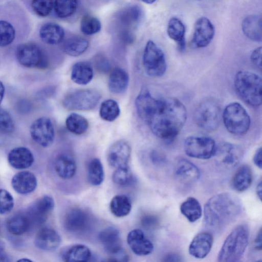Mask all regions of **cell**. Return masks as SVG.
Masks as SVG:
<instances>
[{
	"label": "cell",
	"instance_id": "17",
	"mask_svg": "<svg viewBox=\"0 0 262 262\" xmlns=\"http://www.w3.org/2000/svg\"><path fill=\"white\" fill-rule=\"evenodd\" d=\"M89 223L88 214L82 209L73 208L66 213L63 221L65 229L72 233L83 231Z\"/></svg>",
	"mask_w": 262,
	"mask_h": 262
},
{
	"label": "cell",
	"instance_id": "5",
	"mask_svg": "<svg viewBox=\"0 0 262 262\" xmlns=\"http://www.w3.org/2000/svg\"><path fill=\"white\" fill-rule=\"evenodd\" d=\"M222 118L226 129L233 135H243L249 129L250 117L245 108L238 102L228 104L224 110Z\"/></svg>",
	"mask_w": 262,
	"mask_h": 262
},
{
	"label": "cell",
	"instance_id": "36",
	"mask_svg": "<svg viewBox=\"0 0 262 262\" xmlns=\"http://www.w3.org/2000/svg\"><path fill=\"white\" fill-rule=\"evenodd\" d=\"M182 214L190 222L198 220L202 213V207L195 198L189 197L183 202L180 206Z\"/></svg>",
	"mask_w": 262,
	"mask_h": 262
},
{
	"label": "cell",
	"instance_id": "44",
	"mask_svg": "<svg viewBox=\"0 0 262 262\" xmlns=\"http://www.w3.org/2000/svg\"><path fill=\"white\" fill-rule=\"evenodd\" d=\"M133 173L128 166L116 168L112 176L114 183L121 186L129 184L133 181Z\"/></svg>",
	"mask_w": 262,
	"mask_h": 262
},
{
	"label": "cell",
	"instance_id": "7",
	"mask_svg": "<svg viewBox=\"0 0 262 262\" xmlns=\"http://www.w3.org/2000/svg\"><path fill=\"white\" fill-rule=\"evenodd\" d=\"M142 62L147 75L158 77L166 70V62L163 51L152 40H148L144 49Z\"/></svg>",
	"mask_w": 262,
	"mask_h": 262
},
{
	"label": "cell",
	"instance_id": "54",
	"mask_svg": "<svg viewBox=\"0 0 262 262\" xmlns=\"http://www.w3.org/2000/svg\"><path fill=\"white\" fill-rule=\"evenodd\" d=\"M163 260L165 261H181L182 259L178 254L170 253L166 255Z\"/></svg>",
	"mask_w": 262,
	"mask_h": 262
},
{
	"label": "cell",
	"instance_id": "12",
	"mask_svg": "<svg viewBox=\"0 0 262 262\" xmlns=\"http://www.w3.org/2000/svg\"><path fill=\"white\" fill-rule=\"evenodd\" d=\"M30 133L32 139L42 147H48L54 142V128L48 118L42 117L36 119L30 126Z\"/></svg>",
	"mask_w": 262,
	"mask_h": 262
},
{
	"label": "cell",
	"instance_id": "38",
	"mask_svg": "<svg viewBox=\"0 0 262 262\" xmlns=\"http://www.w3.org/2000/svg\"><path fill=\"white\" fill-rule=\"evenodd\" d=\"M66 125L71 133L80 135L84 134L89 128V122L83 116L76 114H70L66 120Z\"/></svg>",
	"mask_w": 262,
	"mask_h": 262
},
{
	"label": "cell",
	"instance_id": "1",
	"mask_svg": "<svg viewBox=\"0 0 262 262\" xmlns=\"http://www.w3.org/2000/svg\"><path fill=\"white\" fill-rule=\"evenodd\" d=\"M187 119L184 105L173 97L159 99L157 108L147 124L157 137L167 141L173 140Z\"/></svg>",
	"mask_w": 262,
	"mask_h": 262
},
{
	"label": "cell",
	"instance_id": "37",
	"mask_svg": "<svg viewBox=\"0 0 262 262\" xmlns=\"http://www.w3.org/2000/svg\"><path fill=\"white\" fill-rule=\"evenodd\" d=\"M142 16V11L137 6H130L121 11L118 16L119 21L124 27L130 28L137 25Z\"/></svg>",
	"mask_w": 262,
	"mask_h": 262
},
{
	"label": "cell",
	"instance_id": "21",
	"mask_svg": "<svg viewBox=\"0 0 262 262\" xmlns=\"http://www.w3.org/2000/svg\"><path fill=\"white\" fill-rule=\"evenodd\" d=\"M213 236L208 232L198 234L189 247V253L196 258H203L209 253L213 244Z\"/></svg>",
	"mask_w": 262,
	"mask_h": 262
},
{
	"label": "cell",
	"instance_id": "6",
	"mask_svg": "<svg viewBox=\"0 0 262 262\" xmlns=\"http://www.w3.org/2000/svg\"><path fill=\"white\" fill-rule=\"evenodd\" d=\"M194 119L201 128L207 131L214 130L219 127L221 119L220 107L214 100H204L195 109Z\"/></svg>",
	"mask_w": 262,
	"mask_h": 262
},
{
	"label": "cell",
	"instance_id": "55",
	"mask_svg": "<svg viewBox=\"0 0 262 262\" xmlns=\"http://www.w3.org/2000/svg\"><path fill=\"white\" fill-rule=\"evenodd\" d=\"M261 181L260 180L257 185L256 189L257 195L260 200L261 199Z\"/></svg>",
	"mask_w": 262,
	"mask_h": 262
},
{
	"label": "cell",
	"instance_id": "24",
	"mask_svg": "<svg viewBox=\"0 0 262 262\" xmlns=\"http://www.w3.org/2000/svg\"><path fill=\"white\" fill-rule=\"evenodd\" d=\"M8 160L12 167L17 169H23L32 165L34 162V156L28 148L17 147L9 152Z\"/></svg>",
	"mask_w": 262,
	"mask_h": 262
},
{
	"label": "cell",
	"instance_id": "4",
	"mask_svg": "<svg viewBox=\"0 0 262 262\" xmlns=\"http://www.w3.org/2000/svg\"><path fill=\"white\" fill-rule=\"evenodd\" d=\"M249 228L245 224L236 226L225 240L217 256L219 262H236L243 256L248 244Z\"/></svg>",
	"mask_w": 262,
	"mask_h": 262
},
{
	"label": "cell",
	"instance_id": "13",
	"mask_svg": "<svg viewBox=\"0 0 262 262\" xmlns=\"http://www.w3.org/2000/svg\"><path fill=\"white\" fill-rule=\"evenodd\" d=\"M131 153V146L128 141L123 139L117 140L108 149V163L115 168L127 166Z\"/></svg>",
	"mask_w": 262,
	"mask_h": 262
},
{
	"label": "cell",
	"instance_id": "46",
	"mask_svg": "<svg viewBox=\"0 0 262 262\" xmlns=\"http://www.w3.org/2000/svg\"><path fill=\"white\" fill-rule=\"evenodd\" d=\"M14 199L11 194L3 189H0V214L10 212L14 207Z\"/></svg>",
	"mask_w": 262,
	"mask_h": 262
},
{
	"label": "cell",
	"instance_id": "49",
	"mask_svg": "<svg viewBox=\"0 0 262 262\" xmlns=\"http://www.w3.org/2000/svg\"><path fill=\"white\" fill-rule=\"evenodd\" d=\"M262 49L261 47L254 49L251 55V61L257 69H261Z\"/></svg>",
	"mask_w": 262,
	"mask_h": 262
},
{
	"label": "cell",
	"instance_id": "14",
	"mask_svg": "<svg viewBox=\"0 0 262 262\" xmlns=\"http://www.w3.org/2000/svg\"><path fill=\"white\" fill-rule=\"evenodd\" d=\"M159 99L154 98L148 89L143 87L135 100V107L139 117L146 123L155 112Z\"/></svg>",
	"mask_w": 262,
	"mask_h": 262
},
{
	"label": "cell",
	"instance_id": "57",
	"mask_svg": "<svg viewBox=\"0 0 262 262\" xmlns=\"http://www.w3.org/2000/svg\"><path fill=\"white\" fill-rule=\"evenodd\" d=\"M143 2L148 4H151L154 3L156 0H141Z\"/></svg>",
	"mask_w": 262,
	"mask_h": 262
},
{
	"label": "cell",
	"instance_id": "18",
	"mask_svg": "<svg viewBox=\"0 0 262 262\" xmlns=\"http://www.w3.org/2000/svg\"><path fill=\"white\" fill-rule=\"evenodd\" d=\"M127 243L132 251L137 255H147L154 250L153 244L140 229L131 230L127 236Z\"/></svg>",
	"mask_w": 262,
	"mask_h": 262
},
{
	"label": "cell",
	"instance_id": "41",
	"mask_svg": "<svg viewBox=\"0 0 262 262\" xmlns=\"http://www.w3.org/2000/svg\"><path fill=\"white\" fill-rule=\"evenodd\" d=\"M16 30L9 20L0 19V47L11 45L15 40Z\"/></svg>",
	"mask_w": 262,
	"mask_h": 262
},
{
	"label": "cell",
	"instance_id": "3",
	"mask_svg": "<svg viewBox=\"0 0 262 262\" xmlns=\"http://www.w3.org/2000/svg\"><path fill=\"white\" fill-rule=\"evenodd\" d=\"M234 85L237 95L246 103L253 107L261 104L262 80L251 71L242 70L235 75Z\"/></svg>",
	"mask_w": 262,
	"mask_h": 262
},
{
	"label": "cell",
	"instance_id": "56",
	"mask_svg": "<svg viewBox=\"0 0 262 262\" xmlns=\"http://www.w3.org/2000/svg\"><path fill=\"white\" fill-rule=\"evenodd\" d=\"M5 94V87L2 81H0V104L3 99Z\"/></svg>",
	"mask_w": 262,
	"mask_h": 262
},
{
	"label": "cell",
	"instance_id": "2",
	"mask_svg": "<svg viewBox=\"0 0 262 262\" xmlns=\"http://www.w3.org/2000/svg\"><path fill=\"white\" fill-rule=\"evenodd\" d=\"M242 204L235 195L229 192L217 194L204 206V221L211 229L220 230L228 225L239 215Z\"/></svg>",
	"mask_w": 262,
	"mask_h": 262
},
{
	"label": "cell",
	"instance_id": "8",
	"mask_svg": "<svg viewBox=\"0 0 262 262\" xmlns=\"http://www.w3.org/2000/svg\"><path fill=\"white\" fill-rule=\"evenodd\" d=\"M101 97L100 93L96 90H79L67 94L62 104L68 110L89 111L97 105Z\"/></svg>",
	"mask_w": 262,
	"mask_h": 262
},
{
	"label": "cell",
	"instance_id": "25",
	"mask_svg": "<svg viewBox=\"0 0 262 262\" xmlns=\"http://www.w3.org/2000/svg\"><path fill=\"white\" fill-rule=\"evenodd\" d=\"M39 35L44 43L50 45H56L63 40L64 31L59 25L49 22L41 26L39 30Z\"/></svg>",
	"mask_w": 262,
	"mask_h": 262
},
{
	"label": "cell",
	"instance_id": "45",
	"mask_svg": "<svg viewBox=\"0 0 262 262\" xmlns=\"http://www.w3.org/2000/svg\"><path fill=\"white\" fill-rule=\"evenodd\" d=\"M53 0H32L31 8L33 12L40 17H46L53 8Z\"/></svg>",
	"mask_w": 262,
	"mask_h": 262
},
{
	"label": "cell",
	"instance_id": "10",
	"mask_svg": "<svg viewBox=\"0 0 262 262\" xmlns=\"http://www.w3.org/2000/svg\"><path fill=\"white\" fill-rule=\"evenodd\" d=\"M184 150L189 157L208 159L213 156L216 144L211 138L205 136L188 137L184 141Z\"/></svg>",
	"mask_w": 262,
	"mask_h": 262
},
{
	"label": "cell",
	"instance_id": "20",
	"mask_svg": "<svg viewBox=\"0 0 262 262\" xmlns=\"http://www.w3.org/2000/svg\"><path fill=\"white\" fill-rule=\"evenodd\" d=\"M174 173L176 178L185 184L195 182L200 176L199 168L194 164L184 158H180L177 161Z\"/></svg>",
	"mask_w": 262,
	"mask_h": 262
},
{
	"label": "cell",
	"instance_id": "35",
	"mask_svg": "<svg viewBox=\"0 0 262 262\" xmlns=\"http://www.w3.org/2000/svg\"><path fill=\"white\" fill-rule=\"evenodd\" d=\"M110 209L112 214L116 217L125 216L131 211V201L125 194L116 195L111 201Z\"/></svg>",
	"mask_w": 262,
	"mask_h": 262
},
{
	"label": "cell",
	"instance_id": "43",
	"mask_svg": "<svg viewBox=\"0 0 262 262\" xmlns=\"http://www.w3.org/2000/svg\"><path fill=\"white\" fill-rule=\"evenodd\" d=\"M81 31L85 35H91L97 33L101 28L99 20L93 16H84L80 22Z\"/></svg>",
	"mask_w": 262,
	"mask_h": 262
},
{
	"label": "cell",
	"instance_id": "52",
	"mask_svg": "<svg viewBox=\"0 0 262 262\" xmlns=\"http://www.w3.org/2000/svg\"><path fill=\"white\" fill-rule=\"evenodd\" d=\"M150 157L152 160L156 163H161L165 160L164 156L157 151H152Z\"/></svg>",
	"mask_w": 262,
	"mask_h": 262
},
{
	"label": "cell",
	"instance_id": "40",
	"mask_svg": "<svg viewBox=\"0 0 262 262\" xmlns=\"http://www.w3.org/2000/svg\"><path fill=\"white\" fill-rule=\"evenodd\" d=\"M120 110L118 103L113 99L103 101L99 110L100 117L104 121L112 122L119 116Z\"/></svg>",
	"mask_w": 262,
	"mask_h": 262
},
{
	"label": "cell",
	"instance_id": "16",
	"mask_svg": "<svg viewBox=\"0 0 262 262\" xmlns=\"http://www.w3.org/2000/svg\"><path fill=\"white\" fill-rule=\"evenodd\" d=\"M55 203L52 197L44 195L38 199L29 209L28 216L33 222L42 224L46 221L54 209Z\"/></svg>",
	"mask_w": 262,
	"mask_h": 262
},
{
	"label": "cell",
	"instance_id": "33",
	"mask_svg": "<svg viewBox=\"0 0 262 262\" xmlns=\"http://www.w3.org/2000/svg\"><path fill=\"white\" fill-rule=\"evenodd\" d=\"M92 256L90 249L85 245L76 244L69 248L63 254L64 261H88Z\"/></svg>",
	"mask_w": 262,
	"mask_h": 262
},
{
	"label": "cell",
	"instance_id": "47",
	"mask_svg": "<svg viewBox=\"0 0 262 262\" xmlns=\"http://www.w3.org/2000/svg\"><path fill=\"white\" fill-rule=\"evenodd\" d=\"M14 130V123L10 114L0 108V130L5 133H11Z\"/></svg>",
	"mask_w": 262,
	"mask_h": 262
},
{
	"label": "cell",
	"instance_id": "50",
	"mask_svg": "<svg viewBox=\"0 0 262 262\" xmlns=\"http://www.w3.org/2000/svg\"><path fill=\"white\" fill-rule=\"evenodd\" d=\"M158 220L152 215H146L142 220V226L146 228H151L157 225Z\"/></svg>",
	"mask_w": 262,
	"mask_h": 262
},
{
	"label": "cell",
	"instance_id": "19",
	"mask_svg": "<svg viewBox=\"0 0 262 262\" xmlns=\"http://www.w3.org/2000/svg\"><path fill=\"white\" fill-rule=\"evenodd\" d=\"M98 239L105 251L114 256L123 250L119 230L114 227H108L101 230Z\"/></svg>",
	"mask_w": 262,
	"mask_h": 262
},
{
	"label": "cell",
	"instance_id": "22",
	"mask_svg": "<svg viewBox=\"0 0 262 262\" xmlns=\"http://www.w3.org/2000/svg\"><path fill=\"white\" fill-rule=\"evenodd\" d=\"M61 242L59 233L54 229L45 228L36 234L35 244L37 248L45 251H53L57 249Z\"/></svg>",
	"mask_w": 262,
	"mask_h": 262
},
{
	"label": "cell",
	"instance_id": "58",
	"mask_svg": "<svg viewBox=\"0 0 262 262\" xmlns=\"http://www.w3.org/2000/svg\"><path fill=\"white\" fill-rule=\"evenodd\" d=\"M19 261H31V260H29V259H20Z\"/></svg>",
	"mask_w": 262,
	"mask_h": 262
},
{
	"label": "cell",
	"instance_id": "51",
	"mask_svg": "<svg viewBox=\"0 0 262 262\" xmlns=\"http://www.w3.org/2000/svg\"><path fill=\"white\" fill-rule=\"evenodd\" d=\"M261 147L258 148L255 151L253 157V162L259 168H261Z\"/></svg>",
	"mask_w": 262,
	"mask_h": 262
},
{
	"label": "cell",
	"instance_id": "53",
	"mask_svg": "<svg viewBox=\"0 0 262 262\" xmlns=\"http://www.w3.org/2000/svg\"><path fill=\"white\" fill-rule=\"evenodd\" d=\"M261 229L258 232L254 241V247L257 250H261Z\"/></svg>",
	"mask_w": 262,
	"mask_h": 262
},
{
	"label": "cell",
	"instance_id": "23",
	"mask_svg": "<svg viewBox=\"0 0 262 262\" xmlns=\"http://www.w3.org/2000/svg\"><path fill=\"white\" fill-rule=\"evenodd\" d=\"M11 184L16 192L26 194L36 189L37 181L33 173L28 171H23L13 176L11 180Z\"/></svg>",
	"mask_w": 262,
	"mask_h": 262
},
{
	"label": "cell",
	"instance_id": "15",
	"mask_svg": "<svg viewBox=\"0 0 262 262\" xmlns=\"http://www.w3.org/2000/svg\"><path fill=\"white\" fill-rule=\"evenodd\" d=\"M214 27L209 19L205 17L198 18L194 26L192 43L196 48L207 46L213 38Z\"/></svg>",
	"mask_w": 262,
	"mask_h": 262
},
{
	"label": "cell",
	"instance_id": "30",
	"mask_svg": "<svg viewBox=\"0 0 262 262\" xmlns=\"http://www.w3.org/2000/svg\"><path fill=\"white\" fill-rule=\"evenodd\" d=\"M252 179L251 168L247 165H244L235 173L232 180V187L237 191H244L250 186Z\"/></svg>",
	"mask_w": 262,
	"mask_h": 262
},
{
	"label": "cell",
	"instance_id": "27",
	"mask_svg": "<svg viewBox=\"0 0 262 262\" xmlns=\"http://www.w3.org/2000/svg\"><path fill=\"white\" fill-rule=\"evenodd\" d=\"M129 76L127 72L120 67H116L110 72L108 79V88L113 93L120 94L127 89Z\"/></svg>",
	"mask_w": 262,
	"mask_h": 262
},
{
	"label": "cell",
	"instance_id": "31",
	"mask_svg": "<svg viewBox=\"0 0 262 262\" xmlns=\"http://www.w3.org/2000/svg\"><path fill=\"white\" fill-rule=\"evenodd\" d=\"M167 32L168 36L177 42L180 50L185 48V28L181 20L177 17H172L169 20Z\"/></svg>",
	"mask_w": 262,
	"mask_h": 262
},
{
	"label": "cell",
	"instance_id": "39",
	"mask_svg": "<svg viewBox=\"0 0 262 262\" xmlns=\"http://www.w3.org/2000/svg\"><path fill=\"white\" fill-rule=\"evenodd\" d=\"M89 182L93 186L102 184L104 178V172L102 164L98 158H94L89 163L87 170Z\"/></svg>",
	"mask_w": 262,
	"mask_h": 262
},
{
	"label": "cell",
	"instance_id": "28",
	"mask_svg": "<svg viewBox=\"0 0 262 262\" xmlns=\"http://www.w3.org/2000/svg\"><path fill=\"white\" fill-rule=\"evenodd\" d=\"M54 167L57 175L64 180L72 178L76 171V164L74 159L67 154H61L57 157Z\"/></svg>",
	"mask_w": 262,
	"mask_h": 262
},
{
	"label": "cell",
	"instance_id": "42",
	"mask_svg": "<svg viewBox=\"0 0 262 262\" xmlns=\"http://www.w3.org/2000/svg\"><path fill=\"white\" fill-rule=\"evenodd\" d=\"M77 6L78 0H55L53 5L56 15L61 18L72 16Z\"/></svg>",
	"mask_w": 262,
	"mask_h": 262
},
{
	"label": "cell",
	"instance_id": "29",
	"mask_svg": "<svg viewBox=\"0 0 262 262\" xmlns=\"http://www.w3.org/2000/svg\"><path fill=\"white\" fill-rule=\"evenodd\" d=\"M93 76L92 65L88 61H79L72 67L71 78L76 84L86 85L93 79Z\"/></svg>",
	"mask_w": 262,
	"mask_h": 262
},
{
	"label": "cell",
	"instance_id": "26",
	"mask_svg": "<svg viewBox=\"0 0 262 262\" xmlns=\"http://www.w3.org/2000/svg\"><path fill=\"white\" fill-rule=\"evenodd\" d=\"M262 19L260 14H252L245 17L242 22V30L249 39L260 42L262 38Z\"/></svg>",
	"mask_w": 262,
	"mask_h": 262
},
{
	"label": "cell",
	"instance_id": "48",
	"mask_svg": "<svg viewBox=\"0 0 262 262\" xmlns=\"http://www.w3.org/2000/svg\"><path fill=\"white\" fill-rule=\"evenodd\" d=\"M94 63L96 69L101 73H107L110 71V63L103 55L96 56L94 59Z\"/></svg>",
	"mask_w": 262,
	"mask_h": 262
},
{
	"label": "cell",
	"instance_id": "34",
	"mask_svg": "<svg viewBox=\"0 0 262 262\" xmlns=\"http://www.w3.org/2000/svg\"><path fill=\"white\" fill-rule=\"evenodd\" d=\"M31 225V223L28 215L16 214L8 220L6 226L11 234L20 235L29 229Z\"/></svg>",
	"mask_w": 262,
	"mask_h": 262
},
{
	"label": "cell",
	"instance_id": "32",
	"mask_svg": "<svg viewBox=\"0 0 262 262\" xmlns=\"http://www.w3.org/2000/svg\"><path fill=\"white\" fill-rule=\"evenodd\" d=\"M89 46V41L86 38L75 36L68 38L64 41L63 49L68 55L76 57L85 52Z\"/></svg>",
	"mask_w": 262,
	"mask_h": 262
},
{
	"label": "cell",
	"instance_id": "11",
	"mask_svg": "<svg viewBox=\"0 0 262 262\" xmlns=\"http://www.w3.org/2000/svg\"><path fill=\"white\" fill-rule=\"evenodd\" d=\"M243 155L244 151L240 146L225 142L216 145L213 156L219 166L231 169L240 163Z\"/></svg>",
	"mask_w": 262,
	"mask_h": 262
},
{
	"label": "cell",
	"instance_id": "9",
	"mask_svg": "<svg viewBox=\"0 0 262 262\" xmlns=\"http://www.w3.org/2000/svg\"><path fill=\"white\" fill-rule=\"evenodd\" d=\"M15 55L18 62L23 67L29 68L45 69L48 66V60L36 44L26 42L19 45Z\"/></svg>",
	"mask_w": 262,
	"mask_h": 262
}]
</instances>
